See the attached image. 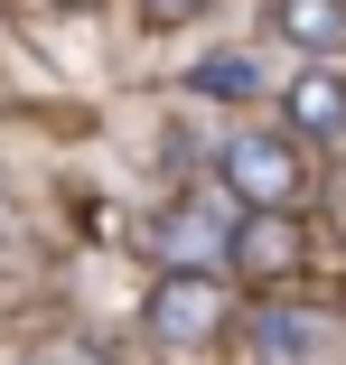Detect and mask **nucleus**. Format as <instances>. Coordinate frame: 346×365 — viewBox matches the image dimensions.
Listing matches in <instances>:
<instances>
[{"instance_id": "obj_1", "label": "nucleus", "mask_w": 346, "mask_h": 365, "mask_svg": "<svg viewBox=\"0 0 346 365\" xmlns=\"http://www.w3.org/2000/svg\"><path fill=\"white\" fill-rule=\"evenodd\" d=\"M234 215H243V197L216 178V187H196V197H169L150 225H141V244H150L159 272H234Z\"/></svg>"}, {"instance_id": "obj_2", "label": "nucleus", "mask_w": 346, "mask_h": 365, "mask_svg": "<svg viewBox=\"0 0 346 365\" xmlns=\"http://www.w3.org/2000/svg\"><path fill=\"white\" fill-rule=\"evenodd\" d=\"M225 319H234V281L225 272H159L150 300H141V328L159 346H206V337H225Z\"/></svg>"}, {"instance_id": "obj_3", "label": "nucleus", "mask_w": 346, "mask_h": 365, "mask_svg": "<svg viewBox=\"0 0 346 365\" xmlns=\"http://www.w3.org/2000/svg\"><path fill=\"white\" fill-rule=\"evenodd\" d=\"M216 178H225L243 206H300V197H309L300 140H281V131H225V150H216Z\"/></svg>"}, {"instance_id": "obj_4", "label": "nucleus", "mask_w": 346, "mask_h": 365, "mask_svg": "<svg viewBox=\"0 0 346 365\" xmlns=\"http://www.w3.org/2000/svg\"><path fill=\"white\" fill-rule=\"evenodd\" d=\"M300 272V206H243L234 215V281H290Z\"/></svg>"}, {"instance_id": "obj_5", "label": "nucleus", "mask_w": 346, "mask_h": 365, "mask_svg": "<svg viewBox=\"0 0 346 365\" xmlns=\"http://www.w3.org/2000/svg\"><path fill=\"white\" fill-rule=\"evenodd\" d=\"M243 346H253V365H309V356L327 346V319H309V309H290V300H262V309L243 319Z\"/></svg>"}, {"instance_id": "obj_6", "label": "nucleus", "mask_w": 346, "mask_h": 365, "mask_svg": "<svg viewBox=\"0 0 346 365\" xmlns=\"http://www.w3.org/2000/svg\"><path fill=\"white\" fill-rule=\"evenodd\" d=\"M281 113H290V131H300V140H346V85L327 76V66H309V76H290Z\"/></svg>"}, {"instance_id": "obj_7", "label": "nucleus", "mask_w": 346, "mask_h": 365, "mask_svg": "<svg viewBox=\"0 0 346 365\" xmlns=\"http://www.w3.org/2000/svg\"><path fill=\"white\" fill-rule=\"evenodd\" d=\"M271 38H290L300 56H337L346 47V0H271Z\"/></svg>"}, {"instance_id": "obj_8", "label": "nucleus", "mask_w": 346, "mask_h": 365, "mask_svg": "<svg viewBox=\"0 0 346 365\" xmlns=\"http://www.w3.org/2000/svg\"><path fill=\"white\" fill-rule=\"evenodd\" d=\"M187 85H196V94L243 103V94H262V66H253V56H206V66H187Z\"/></svg>"}, {"instance_id": "obj_9", "label": "nucleus", "mask_w": 346, "mask_h": 365, "mask_svg": "<svg viewBox=\"0 0 346 365\" xmlns=\"http://www.w3.org/2000/svg\"><path fill=\"white\" fill-rule=\"evenodd\" d=\"M196 10H206V0H141V19H150V29H178V19H196Z\"/></svg>"}]
</instances>
